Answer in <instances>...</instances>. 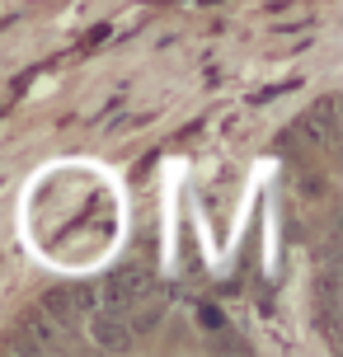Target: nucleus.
Here are the masks:
<instances>
[{
  "label": "nucleus",
  "mask_w": 343,
  "mask_h": 357,
  "mask_svg": "<svg viewBox=\"0 0 343 357\" xmlns=\"http://www.w3.org/2000/svg\"><path fill=\"white\" fill-rule=\"evenodd\" d=\"M71 178L38 174L24 207L33 254L56 268H94L123 240V193L109 178H90L85 165H66Z\"/></svg>",
  "instance_id": "obj_1"
}]
</instances>
